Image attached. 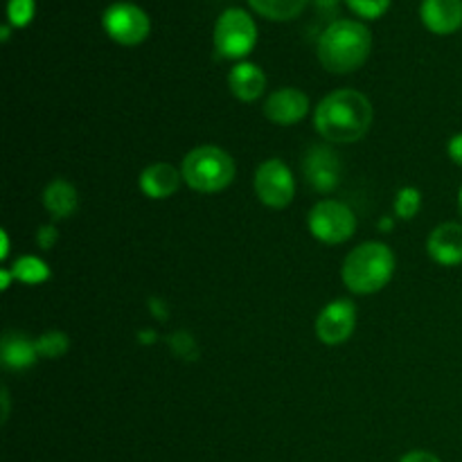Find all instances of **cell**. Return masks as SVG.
<instances>
[{
    "mask_svg": "<svg viewBox=\"0 0 462 462\" xmlns=\"http://www.w3.org/2000/svg\"><path fill=\"white\" fill-rule=\"evenodd\" d=\"M255 194L264 206L273 208V210H282L293 201L296 194V180H293L291 170L284 165L280 158H271L264 161L255 171Z\"/></svg>",
    "mask_w": 462,
    "mask_h": 462,
    "instance_id": "ba28073f",
    "label": "cell"
},
{
    "mask_svg": "<svg viewBox=\"0 0 462 462\" xmlns=\"http://www.w3.org/2000/svg\"><path fill=\"white\" fill-rule=\"evenodd\" d=\"M395 273V255L382 242H365L347 253L341 278L352 293L370 296L386 287Z\"/></svg>",
    "mask_w": 462,
    "mask_h": 462,
    "instance_id": "3957f363",
    "label": "cell"
},
{
    "mask_svg": "<svg viewBox=\"0 0 462 462\" xmlns=\"http://www.w3.org/2000/svg\"><path fill=\"white\" fill-rule=\"evenodd\" d=\"M39 356L36 350V341L21 332H5L3 343H0V359L3 365L9 370H23L30 368Z\"/></svg>",
    "mask_w": 462,
    "mask_h": 462,
    "instance_id": "2e32d148",
    "label": "cell"
},
{
    "mask_svg": "<svg viewBox=\"0 0 462 462\" xmlns=\"http://www.w3.org/2000/svg\"><path fill=\"white\" fill-rule=\"evenodd\" d=\"M54 242H57V228L54 226H41L39 233H36V244L43 251H48L50 246H54Z\"/></svg>",
    "mask_w": 462,
    "mask_h": 462,
    "instance_id": "cb8c5ba5",
    "label": "cell"
},
{
    "mask_svg": "<svg viewBox=\"0 0 462 462\" xmlns=\"http://www.w3.org/2000/svg\"><path fill=\"white\" fill-rule=\"evenodd\" d=\"M346 3L361 18H379L388 12L393 0H346Z\"/></svg>",
    "mask_w": 462,
    "mask_h": 462,
    "instance_id": "603a6c76",
    "label": "cell"
},
{
    "mask_svg": "<svg viewBox=\"0 0 462 462\" xmlns=\"http://www.w3.org/2000/svg\"><path fill=\"white\" fill-rule=\"evenodd\" d=\"M458 212H460V217H462V188H460V192H458Z\"/></svg>",
    "mask_w": 462,
    "mask_h": 462,
    "instance_id": "83f0119b",
    "label": "cell"
},
{
    "mask_svg": "<svg viewBox=\"0 0 462 462\" xmlns=\"http://www.w3.org/2000/svg\"><path fill=\"white\" fill-rule=\"evenodd\" d=\"M382 228H383V230L391 228V219H383V221H382Z\"/></svg>",
    "mask_w": 462,
    "mask_h": 462,
    "instance_id": "f546056e",
    "label": "cell"
},
{
    "mask_svg": "<svg viewBox=\"0 0 462 462\" xmlns=\"http://www.w3.org/2000/svg\"><path fill=\"white\" fill-rule=\"evenodd\" d=\"M3 39H5V41L9 39V25H5V27H3Z\"/></svg>",
    "mask_w": 462,
    "mask_h": 462,
    "instance_id": "f1b7e54d",
    "label": "cell"
},
{
    "mask_svg": "<svg viewBox=\"0 0 462 462\" xmlns=\"http://www.w3.org/2000/svg\"><path fill=\"white\" fill-rule=\"evenodd\" d=\"M447 153H449L451 162L462 167V134H456L454 138H449V143H447Z\"/></svg>",
    "mask_w": 462,
    "mask_h": 462,
    "instance_id": "d4e9b609",
    "label": "cell"
},
{
    "mask_svg": "<svg viewBox=\"0 0 462 462\" xmlns=\"http://www.w3.org/2000/svg\"><path fill=\"white\" fill-rule=\"evenodd\" d=\"M70 347V341L63 332H57V329H50V332L41 334L36 338V350H39V356H45V359H59L63 356Z\"/></svg>",
    "mask_w": 462,
    "mask_h": 462,
    "instance_id": "ffe728a7",
    "label": "cell"
},
{
    "mask_svg": "<svg viewBox=\"0 0 462 462\" xmlns=\"http://www.w3.org/2000/svg\"><path fill=\"white\" fill-rule=\"evenodd\" d=\"M356 328V307L352 300L329 302L316 319V337L325 346H343Z\"/></svg>",
    "mask_w": 462,
    "mask_h": 462,
    "instance_id": "9c48e42d",
    "label": "cell"
},
{
    "mask_svg": "<svg viewBox=\"0 0 462 462\" xmlns=\"http://www.w3.org/2000/svg\"><path fill=\"white\" fill-rule=\"evenodd\" d=\"M307 226H310V233L319 242L334 246V244L347 242L355 235L356 217L346 203L325 199V201H319L311 208L310 217H307Z\"/></svg>",
    "mask_w": 462,
    "mask_h": 462,
    "instance_id": "8992f818",
    "label": "cell"
},
{
    "mask_svg": "<svg viewBox=\"0 0 462 462\" xmlns=\"http://www.w3.org/2000/svg\"><path fill=\"white\" fill-rule=\"evenodd\" d=\"M248 3L257 14L271 21H291L307 7V0H248Z\"/></svg>",
    "mask_w": 462,
    "mask_h": 462,
    "instance_id": "ac0fdd59",
    "label": "cell"
},
{
    "mask_svg": "<svg viewBox=\"0 0 462 462\" xmlns=\"http://www.w3.org/2000/svg\"><path fill=\"white\" fill-rule=\"evenodd\" d=\"M77 203H79V197H77L75 185L68 180L54 179L43 189V206L54 219H68L70 215H75Z\"/></svg>",
    "mask_w": 462,
    "mask_h": 462,
    "instance_id": "e0dca14e",
    "label": "cell"
},
{
    "mask_svg": "<svg viewBox=\"0 0 462 462\" xmlns=\"http://www.w3.org/2000/svg\"><path fill=\"white\" fill-rule=\"evenodd\" d=\"M400 462H442L438 456L429 454V451H409L406 456H402Z\"/></svg>",
    "mask_w": 462,
    "mask_h": 462,
    "instance_id": "484cf974",
    "label": "cell"
},
{
    "mask_svg": "<svg viewBox=\"0 0 462 462\" xmlns=\"http://www.w3.org/2000/svg\"><path fill=\"white\" fill-rule=\"evenodd\" d=\"M183 174L170 162H153L147 170H143L138 183L140 192L149 199H170L180 188Z\"/></svg>",
    "mask_w": 462,
    "mask_h": 462,
    "instance_id": "5bb4252c",
    "label": "cell"
},
{
    "mask_svg": "<svg viewBox=\"0 0 462 462\" xmlns=\"http://www.w3.org/2000/svg\"><path fill=\"white\" fill-rule=\"evenodd\" d=\"M427 251L429 257L440 266L462 264V224L447 221L433 228L427 239Z\"/></svg>",
    "mask_w": 462,
    "mask_h": 462,
    "instance_id": "7c38bea8",
    "label": "cell"
},
{
    "mask_svg": "<svg viewBox=\"0 0 462 462\" xmlns=\"http://www.w3.org/2000/svg\"><path fill=\"white\" fill-rule=\"evenodd\" d=\"M34 0H9L7 3V18L9 25L25 27L34 18Z\"/></svg>",
    "mask_w": 462,
    "mask_h": 462,
    "instance_id": "7402d4cb",
    "label": "cell"
},
{
    "mask_svg": "<svg viewBox=\"0 0 462 462\" xmlns=\"http://www.w3.org/2000/svg\"><path fill=\"white\" fill-rule=\"evenodd\" d=\"M373 50V34L359 21H334L319 39V61L334 75H347L361 68Z\"/></svg>",
    "mask_w": 462,
    "mask_h": 462,
    "instance_id": "7a4b0ae2",
    "label": "cell"
},
{
    "mask_svg": "<svg viewBox=\"0 0 462 462\" xmlns=\"http://www.w3.org/2000/svg\"><path fill=\"white\" fill-rule=\"evenodd\" d=\"M7 253H9V239H7V233H3V253H0V257H7Z\"/></svg>",
    "mask_w": 462,
    "mask_h": 462,
    "instance_id": "4316f807",
    "label": "cell"
},
{
    "mask_svg": "<svg viewBox=\"0 0 462 462\" xmlns=\"http://www.w3.org/2000/svg\"><path fill=\"white\" fill-rule=\"evenodd\" d=\"M314 125L328 143L352 144L368 134L373 125V104L359 90H334L316 106Z\"/></svg>",
    "mask_w": 462,
    "mask_h": 462,
    "instance_id": "6da1fadb",
    "label": "cell"
},
{
    "mask_svg": "<svg viewBox=\"0 0 462 462\" xmlns=\"http://www.w3.org/2000/svg\"><path fill=\"white\" fill-rule=\"evenodd\" d=\"M235 161L228 152L215 144H203L192 149L183 158L180 174L183 180L201 194H215L228 188L235 179Z\"/></svg>",
    "mask_w": 462,
    "mask_h": 462,
    "instance_id": "277c9868",
    "label": "cell"
},
{
    "mask_svg": "<svg viewBox=\"0 0 462 462\" xmlns=\"http://www.w3.org/2000/svg\"><path fill=\"white\" fill-rule=\"evenodd\" d=\"M104 32L120 45H138L149 36V16L134 3H113L102 14Z\"/></svg>",
    "mask_w": 462,
    "mask_h": 462,
    "instance_id": "52a82bcc",
    "label": "cell"
},
{
    "mask_svg": "<svg viewBox=\"0 0 462 462\" xmlns=\"http://www.w3.org/2000/svg\"><path fill=\"white\" fill-rule=\"evenodd\" d=\"M228 86L237 99H242V102H255L264 93L266 75L255 63L242 61L230 70Z\"/></svg>",
    "mask_w": 462,
    "mask_h": 462,
    "instance_id": "9a60e30c",
    "label": "cell"
},
{
    "mask_svg": "<svg viewBox=\"0 0 462 462\" xmlns=\"http://www.w3.org/2000/svg\"><path fill=\"white\" fill-rule=\"evenodd\" d=\"M420 208H422V194L415 188H402L395 197V215L400 219L409 221L418 217Z\"/></svg>",
    "mask_w": 462,
    "mask_h": 462,
    "instance_id": "44dd1931",
    "label": "cell"
},
{
    "mask_svg": "<svg viewBox=\"0 0 462 462\" xmlns=\"http://www.w3.org/2000/svg\"><path fill=\"white\" fill-rule=\"evenodd\" d=\"M420 16L433 34H454L462 25V0H422Z\"/></svg>",
    "mask_w": 462,
    "mask_h": 462,
    "instance_id": "4fadbf2b",
    "label": "cell"
},
{
    "mask_svg": "<svg viewBox=\"0 0 462 462\" xmlns=\"http://www.w3.org/2000/svg\"><path fill=\"white\" fill-rule=\"evenodd\" d=\"M257 27L251 14L230 7L215 23V48L219 57L242 59L255 48Z\"/></svg>",
    "mask_w": 462,
    "mask_h": 462,
    "instance_id": "5b68a950",
    "label": "cell"
},
{
    "mask_svg": "<svg viewBox=\"0 0 462 462\" xmlns=\"http://www.w3.org/2000/svg\"><path fill=\"white\" fill-rule=\"evenodd\" d=\"M12 275L25 284H41L50 278V266L45 264L41 257L25 255L21 257V260H16V264H14L12 269Z\"/></svg>",
    "mask_w": 462,
    "mask_h": 462,
    "instance_id": "d6986e66",
    "label": "cell"
},
{
    "mask_svg": "<svg viewBox=\"0 0 462 462\" xmlns=\"http://www.w3.org/2000/svg\"><path fill=\"white\" fill-rule=\"evenodd\" d=\"M310 111V97L298 88H278L264 104V116L280 126L298 125Z\"/></svg>",
    "mask_w": 462,
    "mask_h": 462,
    "instance_id": "8fae6325",
    "label": "cell"
},
{
    "mask_svg": "<svg viewBox=\"0 0 462 462\" xmlns=\"http://www.w3.org/2000/svg\"><path fill=\"white\" fill-rule=\"evenodd\" d=\"M302 171H305L307 183L320 194L334 192L341 183V161L328 144H316L307 152Z\"/></svg>",
    "mask_w": 462,
    "mask_h": 462,
    "instance_id": "30bf717a",
    "label": "cell"
}]
</instances>
